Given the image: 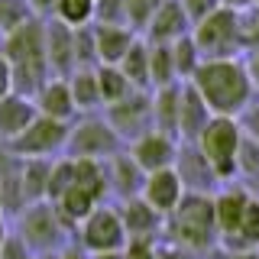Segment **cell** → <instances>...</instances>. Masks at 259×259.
<instances>
[{
    "label": "cell",
    "instance_id": "obj_4",
    "mask_svg": "<svg viewBox=\"0 0 259 259\" xmlns=\"http://www.w3.org/2000/svg\"><path fill=\"white\" fill-rule=\"evenodd\" d=\"M117 240H120L117 221H113L110 214H97L94 221H91V227H88V243H91V246H97V249H107V246H113Z\"/></svg>",
    "mask_w": 259,
    "mask_h": 259
},
{
    "label": "cell",
    "instance_id": "obj_11",
    "mask_svg": "<svg viewBox=\"0 0 259 259\" xmlns=\"http://www.w3.org/2000/svg\"><path fill=\"white\" fill-rule=\"evenodd\" d=\"M62 13L68 20H84L88 16V0H62Z\"/></svg>",
    "mask_w": 259,
    "mask_h": 259
},
{
    "label": "cell",
    "instance_id": "obj_17",
    "mask_svg": "<svg viewBox=\"0 0 259 259\" xmlns=\"http://www.w3.org/2000/svg\"><path fill=\"white\" fill-rule=\"evenodd\" d=\"M243 227H246L249 237H259V207H249L246 217H243Z\"/></svg>",
    "mask_w": 259,
    "mask_h": 259
},
{
    "label": "cell",
    "instance_id": "obj_13",
    "mask_svg": "<svg viewBox=\"0 0 259 259\" xmlns=\"http://www.w3.org/2000/svg\"><path fill=\"white\" fill-rule=\"evenodd\" d=\"M46 104H49V110H55V113H65V110H68V94H65L62 88H55V91H49Z\"/></svg>",
    "mask_w": 259,
    "mask_h": 259
},
{
    "label": "cell",
    "instance_id": "obj_16",
    "mask_svg": "<svg viewBox=\"0 0 259 259\" xmlns=\"http://www.w3.org/2000/svg\"><path fill=\"white\" fill-rule=\"evenodd\" d=\"M26 120V107H20V104H10L4 113V126H16V123H23Z\"/></svg>",
    "mask_w": 259,
    "mask_h": 259
},
{
    "label": "cell",
    "instance_id": "obj_20",
    "mask_svg": "<svg viewBox=\"0 0 259 259\" xmlns=\"http://www.w3.org/2000/svg\"><path fill=\"white\" fill-rule=\"evenodd\" d=\"M126 68H130V75H140V71H143V55L133 52V55H130V62H126Z\"/></svg>",
    "mask_w": 259,
    "mask_h": 259
},
{
    "label": "cell",
    "instance_id": "obj_1",
    "mask_svg": "<svg viewBox=\"0 0 259 259\" xmlns=\"http://www.w3.org/2000/svg\"><path fill=\"white\" fill-rule=\"evenodd\" d=\"M201 84H204L207 97L217 107H230V104H237L243 97V78L230 65H217V68L201 71Z\"/></svg>",
    "mask_w": 259,
    "mask_h": 259
},
{
    "label": "cell",
    "instance_id": "obj_21",
    "mask_svg": "<svg viewBox=\"0 0 259 259\" xmlns=\"http://www.w3.org/2000/svg\"><path fill=\"white\" fill-rule=\"evenodd\" d=\"M78 84H81V88H78V97H81V101H91V94H94V88H91V81H88V78H84V81H78Z\"/></svg>",
    "mask_w": 259,
    "mask_h": 259
},
{
    "label": "cell",
    "instance_id": "obj_24",
    "mask_svg": "<svg viewBox=\"0 0 259 259\" xmlns=\"http://www.w3.org/2000/svg\"><path fill=\"white\" fill-rule=\"evenodd\" d=\"M191 4H201L198 10H207V7H210V0H191Z\"/></svg>",
    "mask_w": 259,
    "mask_h": 259
},
{
    "label": "cell",
    "instance_id": "obj_12",
    "mask_svg": "<svg viewBox=\"0 0 259 259\" xmlns=\"http://www.w3.org/2000/svg\"><path fill=\"white\" fill-rule=\"evenodd\" d=\"M237 217H240V201L237 198H227L224 204H221V221H224V227H233V224H237Z\"/></svg>",
    "mask_w": 259,
    "mask_h": 259
},
{
    "label": "cell",
    "instance_id": "obj_23",
    "mask_svg": "<svg viewBox=\"0 0 259 259\" xmlns=\"http://www.w3.org/2000/svg\"><path fill=\"white\" fill-rule=\"evenodd\" d=\"M130 259H152V256H149V249H146V246H133Z\"/></svg>",
    "mask_w": 259,
    "mask_h": 259
},
{
    "label": "cell",
    "instance_id": "obj_8",
    "mask_svg": "<svg viewBox=\"0 0 259 259\" xmlns=\"http://www.w3.org/2000/svg\"><path fill=\"white\" fill-rule=\"evenodd\" d=\"M123 46H126V39L120 36V32H113V29L101 32V49H104V55H107V59H117V55L123 52Z\"/></svg>",
    "mask_w": 259,
    "mask_h": 259
},
{
    "label": "cell",
    "instance_id": "obj_3",
    "mask_svg": "<svg viewBox=\"0 0 259 259\" xmlns=\"http://www.w3.org/2000/svg\"><path fill=\"white\" fill-rule=\"evenodd\" d=\"M207 214H210V207L204 204V201H191V204L182 210L178 230H182L188 240L201 243V240H204V233H207Z\"/></svg>",
    "mask_w": 259,
    "mask_h": 259
},
{
    "label": "cell",
    "instance_id": "obj_5",
    "mask_svg": "<svg viewBox=\"0 0 259 259\" xmlns=\"http://www.w3.org/2000/svg\"><path fill=\"white\" fill-rule=\"evenodd\" d=\"M152 201H156L159 207H172V201L178 198V182L172 175H159L156 182H152Z\"/></svg>",
    "mask_w": 259,
    "mask_h": 259
},
{
    "label": "cell",
    "instance_id": "obj_25",
    "mask_svg": "<svg viewBox=\"0 0 259 259\" xmlns=\"http://www.w3.org/2000/svg\"><path fill=\"white\" fill-rule=\"evenodd\" d=\"M4 81H7V75H4V65H0V91H4Z\"/></svg>",
    "mask_w": 259,
    "mask_h": 259
},
{
    "label": "cell",
    "instance_id": "obj_2",
    "mask_svg": "<svg viewBox=\"0 0 259 259\" xmlns=\"http://www.w3.org/2000/svg\"><path fill=\"white\" fill-rule=\"evenodd\" d=\"M233 143H237V133H233V126L230 123H214L207 130V136H204V146H207V152L214 159H221V168L227 172V156L233 152Z\"/></svg>",
    "mask_w": 259,
    "mask_h": 259
},
{
    "label": "cell",
    "instance_id": "obj_7",
    "mask_svg": "<svg viewBox=\"0 0 259 259\" xmlns=\"http://www.w3.org/2000/svg\"><path fill=\"white\" fill-rule=\"evenodd\" d=\"M55 136H59V126H52V123H39L36 130H32V140H26L23 146H26V149H39V146H49L55 140Z\"/></svg>",
    "mask_w": 259,
    "mask_h": 259
},
{
    "label": "cell",
    "instance_id": "obj_9",
    "mask_svg": "<svg viewBox=\"0 0 259 259\" xmlns=\"http://www.w3.org/2000/svg\"><path fill=\"white\" fill-rule=\"evenodd\" d=\"M10 49H13V55H16V59H23V55L29 59V55H32V49H36V29H26L23 36H16Z\"/></svg>",
    "mask_w": 259,
    "mask_h": 259
},
{
    "label": "cell",
    "instance_id": "obj_15",
    "mask_svg": "<svg viewBox=\"0 0 259 259\" xmlns=\"http://www.w3.org/2000/svg\"><path fill=\"white\" fill-rule=\"evenodd\" d=\"M178 26V13L168 7V10H162V16H159V23H156V32L162 36V32H168V29H175Z\"/></svg>",
    "mask_w": 259,
    "mask_h": 259
},
{
    "label": "cell",
    "instance_id": "obj_26",
    "mask_svg": "<svg viewBox=\"0 0 259 259\" xmlns=\"http://www.w3.org/2000/svg\"><path fill=\"white\" fill-rule=\"evenodd\" d=\"M256 75H259V65H256Z\"/></svg>",
    "mask_w": 259,
    "mask_h": 259
},
{
    "label": "cell",
    "instance_id": "obj_22",
    "mask_svg": "<svg viewBox=\"0 0 259 259\" xmlns=\"http://www.w3.org/2000/svg\"><path fill=\"white\" fill-rule=\"evenodd\" d=\"M152 4H156V0H133V13H136V16H143Z\"/></svg>",
    "mask_w": 259,
    "mask_h": 259
},
{
    "label": "cell",
    "instance_id": "obj_19",
    "mask_svg": "<svg viewBox=\"0 0 259 259\" xmlns=\"http://www.w3.org/2000/svg\"><path fill=\"white\" fill-rule=\"evenodd\" d=\"M156 75H159V78H165V75H168V55H165V52H159V55H156Z\"/></svg>",
    "mask_w": 259,
    "mask_h": 259
},
{
    "label": "cell",
    "instance_id": "obj_14",
    "mask_svg": "<svg viewBox=\"0 0 259 259\" xmlns=\"http://www.w3.org/2000/svg\"><path fill=\"white\" fill-rule=\"evenodd\" d=\"M227 23H230L227 16H214V23H207L204 32H201V42H214V39H217V32L227 29Z\"/></svg>",
    "mask_w": 259,
    "mask_h": 259
},
{
    "label": "cell",
    "instance_id": "obj_10",
    "mask_svg": "<svg viewBox=\"0 0 259 259\" xmlns=\"http://www.w3.org/2000/svg\"><path fill=\"white\" fill-rule=\"evenodd\" d=\"M65 207H68V214H84L88 210V191H68V198H65Z\"/></svg>",
    "mask_w": 259,
    "mask_h": 259
},
{
    "label": "cell",
    "instance_id": "obj_6",
    "mask_svg": "<svg viewBox=\"0 0 259 259\" xmlns=\"http://www.w3.org/2000/svg\"><path fill=\"white\" fill-rule=\"evenodd\" d=\"M168 156V146L162 143V140H146L140 146V159H143V165H162Z\"/></svg>",
    "mask_w": 259,
    "mask_h": 259
},
{
    "label": "cell",
    "instance_id": "obj_18",
    "mask_svg": "<svg viewBox=\"0 0 259 259\" xmlns=\"http://www.w3.org/2000/svg\"><path fill=\"white\" fill-rule=\"evenodd\" d=\"M104 91H107L110 97H117L120 91H123V81L113 75V71H107V75H104Z\"/></svg>",
    "mask_w": 259,
    "mask_h": 259
}]
</instances>
